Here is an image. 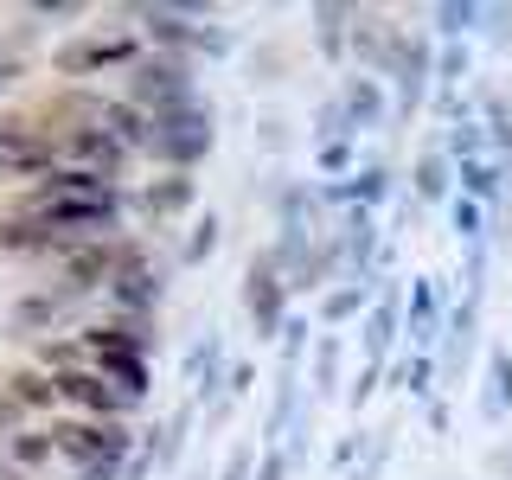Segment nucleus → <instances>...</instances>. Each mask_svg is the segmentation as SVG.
<instances>
[{
    "instance_id": "obj_11",
    "label": "nucleus",
    "mask_w": 512,
    "mask_h": 480,
    "mask_svg": "<svg viewBox=\"0 0 512 480\" xmlns=\"http://www.w3.org/2000/svg\"><path fill=\"white\" fill-rule=\"evenodd\" d=\"M186 205H192V180H186V173H173L167 186H148L141 212H148V218H173V212H186Z\"/></svg>"
},
{
    "instance_id": "obj_13",
    "label": "nucleus",
    "mask_w": 512,
    "mask_h": 480,
    "mask_svg": "<svg viewBox=\"0 0 512 480\" xmlns=\"http://www.w3.org/2000/svg\"><path fill=\"white\" fill-rule=\"evenodd\" d=\"M461 186H468L474 199H493V186H500V180H493V167H480V160H461Z\"/></svg>"
},
{
    "instance_id": "obj_21",
    "label": "nucleus",
    "mask_w": 512,
    "mask_h": 480,
    "mask_svg": "<svg viewBox=\"0 0 512 480\" xmlns=\"http://www.w3.org/2000/svg\"><path fill=\"white\" fill-rule=\"evenodd\" d=\"M455 218H461V237H480V205H474V199H468V205H461V212H455Z\"/></svg>"
},
{
    "instance_id": "obj_25",
    "label": "nucleus",
    "mask_w": 512,
    "mask_h": 480,
    "mask_svg": "<svg viewBox=\"0 0 512 480\" xmlns=\"http://www.w3.org/2000/svg\"><path fill=\"white\" fill-rule=\"evenodd\" d=\"M244 468H250V455H237V461H231V474H224V480H244Z\"/></svg>"
},
{
    "instance_id": "obj_26",
    "label": "nucleus",
    "mask_w": 512,
    "mask_h": 480,
    "mask_svg": "<svg viewBox=\"0 0 512 480\" xmlns=\"http://www.w3.org/2000/svg\"><path fill=\"white\" fill-rule=\"evenodd\" d=\"M84 480H116V468H96V474H84Z\"/></svg>"
},
{
    "instance_id": "obj_10",
    "label": "nucleus",
    "mask_w": 512,
    "mask_h": 480,
    "mask_svg": "<svg viewBox=\"0 0 512 480\" xmlns=\"http://www.w3.org/2000/svg\"><path fill=\"white\" fill-rule=\"evenodd\" d=\"M52 455H58L52 429H20V436L7 442V468H45Z\"/></svg>"
},
{
    "instance_id": "obj_24",
    "label": "nucleus",
    "mask_w": 512,
    "mask_h": 480,
    "mask_svg": "<svg viewBox=\"0 0 512 480\" xmlns=\"http://www.w3.org/2000/svg\"><path fill=\"white\" fill-rule=\"evenodd\" d=\"M256 480H282V455H269V461H263V474H256Z\"/></svg>"
},
{
    "instance_id": "obj_5",
    "label": "nucleus",
    "mask_w": 512,
    "mask_h": 480,
    "mask_svg": "<svg viewBox=\"0 0 512 480\" xmlns=\"http://www.w3.org/2000/svg\"><path fill=\"white\" fill-rule=\"evenodd\" d=\"M128 96H135V103H148L154 116H167V109H186L192 103V77H186L180 58H148V64H135V71H128Z\"/></svg>"
},
{
    "instance_id": "obj_20",
    "label": "nucleus",
    "mask_w": 512,
    "mask_h": 480,
    "mask_svg": "<svg viewBox=\"0 0 512 480\" xmlns=\"http://www.w3.org/2000/svg\"><path fill=\"white\" fill-rule=\"evenodd\" d=\"M359 295H365V288H346V295H333V301H327V314H333V320L352 314V308H359Z\"/></svg>"
},
{
    "instance_id": "obj_2",
    "label": "nucleus",
    "mask_w": 512,
    "mask_h": 480,
    "mask_svg": "<svg viewBox=\"0 0 512 480\" xmlns=\"http://www.w3.org/2000/svg\"><path fill=\"white\" fill-rule=\"evenodd\" d=\"M52 442H58V455L77 461L84 474L116 468V461L128 455V429L122 423H96V416H64V423L52 429Z\"/></svg>"
},
{
    "instance_id": "obj_7",
    "label": "nucleus",
    "mask_w": 512,
    "mask_h": 480,
    "mask_svg": "<svg viewBox=\"0 0 512 480\" xmlns=\"http://www.w3.org/2000/svg\"><path fill=\"white\" fill-rule=\"evenodd\" d=\"M52 384H58V397H64V404H77L84 416H96V423H122V410L135 404L128 391H116V384H109L103 372H84V365H77V372L64 365V372H58Z\"/></svg>"
},
{
    "instance_id": "obj_9",
    "label": "nucleus",
    "mask_w": 512,
    "mask_h": 480,
    "mask_svg": "<svg viewBox=\"0 0 512 480\" xmlns=\"http://www.w3.org/2000/svg\"><path fill=\"white\" fill-rule=\"evenodd\" d=\"M244 301H250V320H256V333H276V320H282V276H276V263L269 256H256L250 263V288H244Z\"/></svg>"
},
{
    "instance_id": "obj_4",
    "label": "nucleus",
    "mask_w": 512,
    "mask_h": 480,
    "mask_svg": "<svg viewBox=\"0 0 512 480\" xmlns=\"http://www.w3.org/2000/svg\"><path fill=\"white\" fill-rule=\"evenodd\" d=\"M0 167L20 173V180L26 173H52L58 167V141L26 116H0Z\"/></svg>"
},
{
    "instance_id": "obj_8",
    "label": "nucleus",
    "mask_w": 512,
    "mask_h": 480,
    "mask_svg": "<svg viewBox=\"0 0 512 480\" xmlns=\"http://www.w3.org/2000/svg\"><path fill=\"white\" fill-rule=\"evenodd\" d=\"M135 58V39L122 32H103V39H77V45H58V71L64 77H90V71H109V64H128Z\"/></svg>"
},
{
    "instance_id": "obj_15",
    "label": "nucleus",
    "mask_w": 512,
    "mask_h": 480,
    "mask_svg": "<svg viewBox=\"0 0 512 480\" xmlns=\"http://www.w3.org/2000/svg\"><path fill=\"white\" fill-rule=\"evenodd\" d=\"M493 378H500V397H493V410L512 404V352H493Z\"/></svg>"
},
{
    "instance_id": "obj_12",
    "label": "nucleus",
    "mask_w": 512,
    "mask_h": 480,
    "mask_svg": "<svg viewBox=\"0 0 512 480\" xmlns=\"http://www.w3.org/2000/svg\"><path fill=\"white\" fill-rule=\"evenodd\" d=\"M7 397H13L20 410H39V404H58V384L39 378V372H20V378L7 384Z\"/></svg>"
},
{
    "instance_id": "obj_1",
    "label": "nucleus",
    "mask_w": 512,
    "mask_h": 480,
    "mask_svg": "<svg viewBox=\"0 0 512 480\" xmlns=\"http://www.w3.org/2000/svg\"><path fill=\"white\" fill-rule=\"evenodd\" d=\"M116 212H122L116 186L96 180V173H71V167H58L52 180L32 192V218L45 231H103Z\"/></svg>"
},
{
    "instance_id": "obj_19",
    "label": "nucleus",
    "mask_w": 512,
    "mask_h": 480,
    "mask_svg": "<svg viewBox=\"0 0 512 480\" xmlns=\"http://www.w3.org/2000/svg\"><path fill=\"white\" fill-rule=\"evenodd\" d=\"M455 154L468 160V154H480V122H461V135H455Z\"/></svg>"
},
{
    "instance_id": "obj_14",
    "label": "nucleus",
    "mask_w": 512,
    "mask_h": 480,
    "mask_svg": "<svg viewBox=\"0 0 512 480\" xmlns=\"http://www.w3.org/2000/svg\"><path fill=\"white\" fill-rule=\"evenodd\" d=\"M346 109H352V116H378V84H346Z\"/></svg>"
},
{
    "instance_id": "obj_23",
    "label": "nucleus",
    "mask_w": 512,
    "mask_h": 480,
    "mask_svg": "<svg viewBox=\"0 0 512 480\" xmlns=\"http://www.w3.org/2000/svg\"><path fill=\"white\" fill-rule=\"evenodd\" d=\"M7 423H20V404H13V397H0V429Z\"/></svg>"
},
{
    "instance_id": "obj_16",
    "label": "nucleus",
    "mask_w": 512,
    "mask_h": 480,
    "mask_svg": "<svg viewBox=\"0 0 512 480\" xmlns=\"http://www.w3.org/2000/svg\"><path fill=\"white\" fill-rule=\"evenodd\" d=\"M352 199H372V205H378V199H384V167H365L359 186H352Z\"/></svg>"
},
{
    "instance_id": "obj_17",
    "label": "nucleus",
    "mask_w": 512,
    "mask_h": 480,
    "mask_svg": "<svg viewBox=\"0 0 512 480\" xmlns=\"http://www.w3.org/2000/svg\"><path fill=\"white\" fill-rule=\"evenodd\" d=\"M212 231H218V218H199V237L186 244V263H205V250H212Z\"/></svg>"
},
{
    "instance_id": "obj_6",
    "label": "nucleus",
    "mask_w": 512,
    "mask_h": 480,
    "mask_svg": "<svg viewBox=\"0 0 512 480\" xmlns=\"http://www.w3.org/2000/svg\"><path fill=\"white\" fill-rule=\"evenodd\" d=\"M205 148H212V116H205L199 103L154 116V154H167L173 167H192V160H199Z\"/></svg>"
},
{
    "instance_id": "obj_3",
    "label": "nucleus",
    "mask_w": 512,
    "mask_h": 480,
    "mask_svg": "<svg viewBox=\"0 0 512 480\" xmlns=\"http://www.w3.org/2000/svg\"><path fill=\"white\" fill-rule=\"evenodd\" d=\"M58 160L71 173H96V180H109V173L128 160V148L116 141V128L84 122V128H64V135H58Z\"/></svg>"
},
{
    "instance_id": "obj_22",
    "label": "nucleus",
    "mask_w": 512,
    "mask_h": 480,
    "mask_svg": "<svg viewBox=\"0 0 512 480\" xmlns=\"http://www.w3.org/2000/svg\"><path fill=\"white\" fill-rule=\"evenodd\" d=\"M442 20H448V32H468V20H474V7H442Z\"/></svg>"
},
{
    "instance_id": "obj_18",
    "label": "nucleus",
    "mask_w": 512,
    "mask_h": 480,
    "mask_svg": "<svg viewBox=\"0 0 512 480\" xmlns=\"http://www.w3.org/2000/svg\"><path fill=\"white\" fill-rule=\"evenodd\" d=\"M416 186H423V199H436V192H442V160H429V167H416Z\"/></svg>"
}]
</instances>
